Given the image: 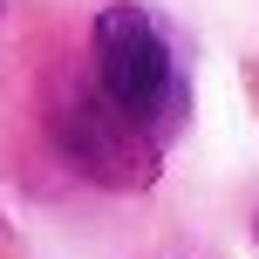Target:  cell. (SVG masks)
Returning <instances> with one entry per match:
<instances>
[{
    "instance_id": "obj_1",
    "label": "cell",
    "mask_w": 259,
    "mask_h": 259,
    "mask_svg": "<svg viewBox=\"0 0 259 259\" xmlns=\"http://www.w3.org/2000/svg\"><path fill=\"white\" fill-rule=\"evenodd\" d=\"M96 82L109 109L130 130H150L178 109V62H170L164 27L143 7H103L96 14Z\"/></svg>"
}]
</instances>
